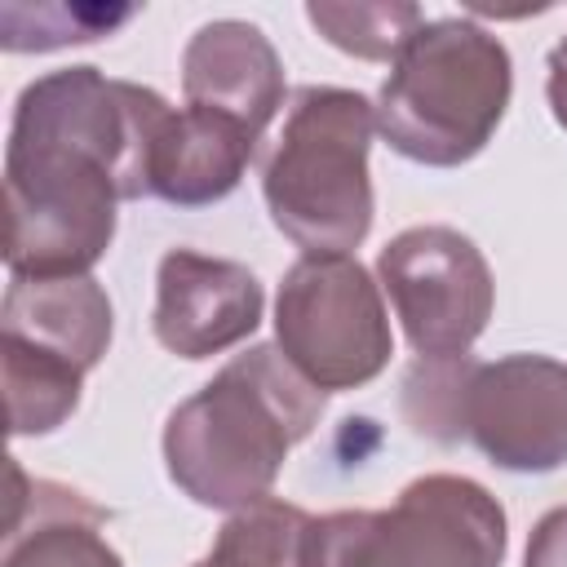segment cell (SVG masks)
<instances>
[{
    "instance_id": "1",
    "label": "cell",
    "mask_w": 567,
    "mask_h": 567,
    "mask_svg": "<svg viewBox=\"0 0 567 567\" xmlns=\"http://www.w3.org/2000/svg\"><path fill=\"white\" fill-rule=\"evenodd\" d=\"M168 115L155 89L89 62L31 80L4 142L9 275H89L115 239V208L151 195V146Z\"/></svg>"
},
{
    "instance_id": "2",
    "label": "cell",
    "mask_w": 567,
    "mask_h": 567,
    "mask_svg": "<svg viewBox=\"0 0 567 567\" xmlns=\"http://www.w3.org/2000/svg\"><path fill=\"white\" fill-rule=\"evenodd\" d=\"M319 416L323 390L279 346H252L168 412L164 470L204 509H248L275 492L288 452L315 434Z\"/></svg>"
},
{
    "instance_id": "3",
    "label": "cell",
    "mask_w": 567,
    "mask_h": 567,
    "mask_svg": "<svg viewBox=\"0 0 567 567\" xmlns=\"http://www.w3.org/2000/svg\"><path fill=\"white\" fill-rule=\"evenodd\" d=\"M514 93L509 49L474 18H425L372 102L390 151L425 168L470 164L501 128Z\"/></svg>"
},
{
    "instance_id": "4",
    "label": "cell",
    "mask_w": 567,
    "mask_h": 567,
    "mask_svg": "<svg viewBox=\"0 0 567 567\" xmlns=\"http://www.w3.org/2000/svg\"><path fill=\"white\" fill-rule=\"evenodd\" d=\"M377 111L359 89L301 84L284 111L279 142L261 168V199L301 257L354 252L377 213L368 151Z\"/></svg>"
},
{
    "instance_id": "5",
    "label": "cell",
    "mask_w": 567,
    "mask_h": 567,
    "mask_svg": "<svg viewBox=\"0 0 567 567\" xmlns=\"http://www.w3.org/2000/svg\"><path fill=\"white\" fill-rule=\"evenodd\" d=\"M505 509L465 474H421L390 509L315 518L310 567H501Z\"/></svg>"
},
{
    "instance_id": "6",
    "label": "cell",
    "mask_w": 567,
    "mask_h": 567,
    "mask_svg": "<svg viewBox=\"0 0 567 567\" xmlns=\"http://www.w3.org/2000/svg\"><path fill=\"white\" fill-rule=\"evenodd\" d=\"M275 346L315 390H359L390 368L381 284L354 252L297 257L275 297Z\"/></svg>"
},
{
    "instance_id": "7",
    "label": "cell",
    "mask_w": 567,
    "mask_h": 567,
    "mask_svg": "<svg viewBox=\"0 0 567 567\" xmlns=\"http://www.w3.org/2000/svg\"><path fill=\"white\" fill-rule=\"evenodd\" d=\"M377 284L421 359L470 354L496 306L492 266L456 226L399 230L377 252Z\"/></svg>"
},
{
    "instance_id": "8",
    "label": "cell",
    "mask_w": 567,
    "mask_h": 567,
    "mask_svg": "<svg viewBox=\"0 0 567 567\" xmlns=\"http://www.w3.org/2000/svg\"><path fill=\"white\" fill-rule=\"evenodd\" d=\"M465 439L509 474L563 470L567 363L527 350L474 363L465 385Z\"/></svg>"
},
{
    "instance_id": "9",
    "label": "cell",
    "mask_w": 567,
    "mask_h": 567,
    "mask_svg": "<svg viewBox=\"0 0 567 567\" xmlns=\"http://www.w3.org/2000/svg\"><path fill=\"white\" fill-rule=\"evenodd\" d=\"M266 315L261 279L230 257L168 248L155 266L151 332L177 359H213L257 332Z\"/></svg>"
},
{
    "instance_id": "10",
    "label": "cell",
    "mask_w": 567,
    "mask_h": 567,
    "mask_svg": "<svg viewBox=\"0 0 567 567\" xmlns=\"http://www.w3.org/2000/svg\"><path fill=\"white\" fill-rule=\"evenodd\" d=\"M115 310L93 275L27 279L9 275L0 301V350L35 354L75 372H93L111 346Z\"/></svg>"
},
{
    "instance_id": "11",
    "label": "cell",
    "mask_w": 567,
    "mask_h": 567,
    "mask_svg": "<svg viewBox=\"0 0 567 567\" xmlns=\"http://www.w3.org/2000/svg\"><path fill=\"white\" fill-rule=\"evenodd\" d=\"M182 93L186 106L217 111L261 137L284 106V62L257 22L217 18L186 40Z\"/></svg>"
},
{
    "instance_id": "12",
    "label": "cell",
    "mask_w": 567,
    "mask_h": 567,
    "mask_svg": "<svg viewBox=\"0 0 567 567\" xmlns=\"http://www.w3.org/2000/svg\"><path fill=\"white\" fill-rule=\"evenodd\" d=\"M0 567H124V558L106 540L102 505L71 483L31 478L13 461Z\"/></svg>"
},
{
    "instance_id": "13",
    "label": "cell",
    "mask_w": 567,
    "mask_h": 567,
    "mask_svg": "<svg viewBox=\"0 0 567 567\" xmlns=\"http://www.w3.org/2000/svg\"><path fill=\"white\" fill-rule=\"evenodd\" d=\"M257 142L261 137L217 111L182 106L151 146V195L177 208H208L244 182Z\"/></svg>"
},
{
    "instance_id": "14",
    "label": "cell",
    "mask_w": 567,
    "mask_h": 567,
    "mask_svg": "<svg viewBox=\"0 0 567 567\" xmlns=\"http://www.w3.org/2000/svg\"><path fill=\"white\" fill-rule=\"evenodd\" d=\"M310 549L315 514L284 496H266L221 523L208 567H310Z\"/></svg>"
},
{
    "instance_id": "15",
    "label": "cell",
    "mask_w": 567,
    "mask_h": 567,
    "mask_svg": "<svg viewBox=\"0 0 567 567\" xmlns=\"http://www.w3.org/2000/svg\"><path fill=\"white\" fill-rule=\"evenodd\" d=\"M310 27L341 53L359 62H394L412 31L425 22L416 4H390V0H310L306 4Z\"/></svg>"
},
{
    "instance_id": "16",
    "label": "cell",
    "mask_w": 567,
    "mask_h": 567,
    "mask_svg": "<svg viewBox=\"0 0 567 567\" xmlns=\"http://www.w3.org/2000/svg\"><path fill=\"white\" fill-rule=\"evenodd\" d=\"M478 359H412L399 385L403 421L430 443H461L465 439V385Z\"/></svg>"
},
{
    "instance_id": "17",
    "label": "cell",
    "mask_w": 567,
    "mask_h": 567,
    "mask_svg": "<svg viewBox=\"0 0 567 567\" xmlns=\"http://www.w3.org/2000/svg\"><path fill=\"white\" fill-rule=\"evenodd\" d=\"M137 9L120 4H4L0 44L4 53H49L66 44H89L120 31Z\"/></svg>"
},
{
    "instance_id": "18",
    "label": "cell",
    "mask_w": 567,
    "mask_h": 567,
    "mask_svg": "<svg viewBox=\"0 0 567 567\" xmlns=\"http://www.w3.org/2000/svg\"><path fill=\"white\" fill-rule=\"evenodd\" d=\"M523 567H567V505H554L536 518Z\"/></svg>"
},
{
    "instance_id": "19",
    "label": "cell",
    "mask_w": 567,
    "mask_h": 567,
    "mask_svg": "<svg viewBox=\"0 0 567 567\" xmlns=\"http://www.w3.org/2000/svg\"><path fill=\"white\" fill-rule=\"evenodd\" d=\"M545 66H549V75H545V97H549V111H554V120L567 128V35H563V40L549 49Z\"/></svg>"
},
{
    "instance_id": "20",
    "label": "cell",
    "mask_w": 567,
    "mask_h": 567,
    "mask_svg": "<svg viewBox=\"0 0 567 567\" xmlns=\"http://www.w3.org/2000/svg\"><path fill=\"white\" fill-rule=\"evenodd\" d=\"M195 567H208V558H199V563H195Z\"/></svg>"
}]
</instances>
